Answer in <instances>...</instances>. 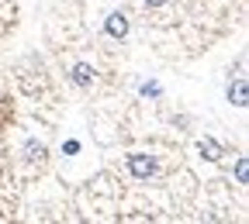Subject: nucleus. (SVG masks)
<instances>
[{"label": "nucleus", "mask_w": 249, "mask_h": 224, "mask_svg": "<svg viewBox=\"0 0 249 224\" xmlns=\"http://www.w3.org/2000/svg\"><path fill=\"white\" fill-rule=\"evenodd\" d=\"M24 155H28V162H45V145L28 142V145H24Z\"/></svg>", "instance_id": "6"}, {"label": "nucleus", "mask_w": 249, "mask_h": 224, "mask_svg": "<svg viewBox=\"0 0 249 224\" xmlns=\"http://www.w3.org/2000/svg\"><path fill=\"white\" fill-rule=\"evenodd\" d=\"M142 4H145V7H163L166 0H142Z\"/></svg>", "instance_id": "8"}, {"label": "nucleus", "mask_w": 249, "mask_h": 224, "mask_svg": "<svg viewBox=\"0 0 249 224\" xmlns=\"http://www.w3.org/2000/svg\"><path fill=\"white\" fill-rule=\"evenodd\" d=\"M128 173H132L135 179H149V176H156V159H152V155H142V152L128 155Z\"/></svg>", "instance_id": "1"}, {"label": "nucleus", "mask_w": 249, "mask_h": 224, "mask_svg": "<svg viewBox=\"0 0 249 224\" xmlns=\"http://www.w3.org/2000/svg\"><path fill=\"white\" fill-rule=\"evenodd\" d=\"M70 80H73L76 86H90V83H93V66H87V62H80V66H73Z\"/></svg>", "instance_id": "3"}, {"label": "nucleus", "mask_w": 249, "mask_h": 224, "mask_svg": "<svg viewBox=\"0 0 249 224\" xmlns=\"http://www.w3.org/2000/svg\"><path fill=\"white\" fill-rule=\"evenodd\" d=\"M107 35H111V38H124V35H128V17H124L121 11H114V14L107 17Z\"/></svg>", "instance_id": "2"}, {"label": "nucleus", "mask_w": 249, "mask_h": 224, "mask_svg": "<svg viewBox=\"0 0 249 224\" xmlns=\"http://www.w3.org/2000/svg\"><path fill=\"white\" fill-rule=\"evenodd\" d=\"M235 179H239V183L249 179V162H246V155H239V162H235Z\"/></svg>", "instance_id": "7"}, {"label": "nucleus", "mask_w": 249, "mask_h": 224, "mask_svg": "<svg viewBox=\"0 0 249 224\" xmlns=\"http://www.w3.org/2000/svg\"><path fill=\"white\" fill-rule=\"evenodd\" d=\"M229 100H232L235 107H246V80H235V83L229 86Z\"/></svg>", "instance_id": "5"}, {"label": "nucleus", "mask_w": 249, "mask_h": 224, "mask_svg": "<svg viewBox=\"0 0 249 224\" xmlns=\"http://www.w3.org/2000/svg\"><path fill=\"white\" fill-rule=\"evenodd\" d=\"M201 152H204V159H211V162H218V159H225V148L218 145L214 138H201Z\"/></svg>", "instance_id": "4"}]
</instances>
